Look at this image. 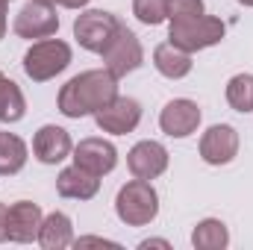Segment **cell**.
Returning a JSON list of instances; mask_svg holds the SVG:
<instances>
[{
    "label": "cell",
    "mask_w": 253,
    "mask_h": 250,
    "mask_svg": "<svg viewBox=\"0 0 253 250\" xmlns=\"http://www.w3.org/2000/svg\"><path fill=\"white\" fill-rule=\"evenodd\" d=\"M239 156V132L230 124H215L200 135V159L206 165H230Z\"/></svg>",
    "instance_id": "cell-11"
},
{
    "label": "cell",
    "mask_w": 253,
    "mask_h": 250,
    "mask_svg": "<svg viewBox=\"0 0 253 250\" xmlns=\"http://www.w3.org/2000/svg\"><path fill=\"white\" fill-rule=\"evenodd\" d=\"M206 15V6L203 0H168V21H191V18H200Z\"/></svg>",
    "instance_id": "cell-23"
},
{
    "label": "cell",
    "mask_w": 253,
    "mask_h": 250,
    "mask_svg": "<svg viewBox=\"0 0 253 250\" xmlns=\"http://www.w3.org/2000/svg\"><path fill=\"white\" fill-rule=\"evenodd\" d=\"M74 165H80L83 171L94 174V177H106L115 171L118 165V150L112 141L106 138H83L77 147H74Z\"/></svg>",
    "instance_id": "cell-9"
},
{
    "label": "cell",
    "mask_w": 253,
    "mask_h": 250,
    "mask_svg": "<svg viewBox=\"0 0 253 250\" xmlns=\"http://www.w3.org/2000/svg\"><path fill=\"white\" fill-rule=\"evenodd\" d=\"M50 3H53V0H50Z\"/></svg>",
    "instance_id": "cell-31"
},
{
    "label": "cell",
    "mask_w": 253,
    "mask_h": 250,
    "mask_svg": "<svg viewBox=\"0 0 253 250\" xmlns=\"http://www.w3.org/2000/svg\"><path fill=\"white\" fill-rule=\"evenodd\" d=\"M153 68L165 77V80H183L191 74V53L180 50L177 44L165 42L153 50Z\"/></svg>",
    "instance_id": "cell-17"
},
{
    "label": "cell",
    "mask_w": 253,
    "mask_h": 250,
    "mask_svg": "<svg viewBox=\"0 0 253 250\" xmlns=\"http://www.w3.org/2000/svg\"><path fill=\"white\" fill-rule=\"evenodd\" d=\"M168 150H165V144H159V141H153V138H144V141H138V144H132L129 147V153H126V168H129V174L132 177H138V180H156V177H162L165 171H168Z\"/></svg>",
    "instance_id": "cell-8"
},
{
    "label": "cell",
    "mask_w": 253,
    "mask_h": 250,
    "mask_svg": "<svg viewBox=\"0 0 253 250\" xmlns=\"http://www.w3.org/2000/svg\"><path fill=\"white\" fill-rule=\"evenodd\" d=\"M132 15L141 24L156 27V24L168 21V0H132Z\"/></svg>",
    "instance_id": "cell-22"
},
{
    "label": "cell",
    "mask_w": 253,
    "mask_h": 250,
    "mask_svg": "<svg viewBox=\"0 0 253 250\" xmlns=\"http://www.w3.org/2000/svg\"><path fill=\"white\" fill-rule=\"evenodd\" d=\"M27 112L24 91L15 80L0 77V124H18Z\"/></svg>",
    "instance_id": "cell-20"
},
{
    "label": "cell",
    "mask_w": 253,
    "mask_h": 250,
    "mask_svg": "<svg viewBox=\"0 0 253 250\" xmlns=\"http://www.w3.org/2000/svg\"><path fill=\"white\" fill-rule=\"evenodd\" d=\"M191 245L197 250H224L230 245V230L218 218H203L191 230Z\"/></svg>",
    "instance_id": "cell-19"
},
{
    "label": "cell",
    "mask_w": 253,
    "mask_h": 250,
    "mask_svg": "<svg viewBox=\"0 0 253 250\" xmlns=\"http://www.w3.org/2000/svg\"><path fill=\"white\" fill-rule=\"evenodd\" d=\"M15 36L18 39H50L56 36L59 30V15H56V6L50 0H30L18 15H15V24H12Z\"/></svg>",
    "instance_id": "cell-7"
},
{
    "label": "cell",
    "mask_w": 253,
    "mask_h": 250,
    "mask_svg": "<svg viewBox=\"0 0 253 250\" xmlns=\"http://www.w3.org/2000/svg\"><path fill=\"white\" fill-rule=\"evenodd\" d=\"M74 245H77V248H85V245H115V242H109V239H97V236H85V239H77Z\"/></svg>",
    "instance_id": "cell-24"
},
{
    "label": "cell",
    "mask_w": 253,
    "mask_h": 250,
    "mask_svg": "<svg viewBox=\"0 0 253 250\" xmlns=\"http://www.w3.org/2000/svg\"><path fill=\"white\" fill-rule=\"evenodd\" d=\"M42 206L33 203V200H18L9 206V218H6V236L9 242L15 245H30L39 239V230H42Z\"/></svg>",
    "instance_id": "cell-13"
},
{
    "label": "cell",
    "mask_w": 253,
    "mask_h": 250,
    "mask_svg": "<svg viewBox=\"0 0 253 250\" xmlns=\"http://www.w3.org/2000/svg\"><path fill=\"white\" fill-rule=\"evenodd\" d=\"M33 153L42 165H59L74 153V141L68 135V129L56 124H44L36 135H33Z\"/></svg>",
    "instance_id": "cell-14"
},
{
    "label": "cell",
    "mask_w": 253,
    "mask_h": 250,
    "mask_svg": "<svg viewBox=\"0 0 253 250\" xmlns=\"http://www.w3.org/2000/svg\"><path fill=\"white\" fill-rule=\"evenodd\" d=\"M138 248H141V250H147V248H168V242H165V239H150V242H141Z\"/></svg>",
    "instance_id": "cell-28"
},
{
    "label": "cell",
    "mask_w": 253,
    "mask_h": 250,
    "mask_svg": "<svg viewBox=\"0 0 253 250\" xmlns=\"http://www.w3.org/2000/svg\"><path fill=\"white\" fill-rule=\"evenodd\" d=\"M138 121H141V103L135 97H121V94L94 115V124L109 135H126L138 126Z\"/></svg>",
    "instance_id": "cell-10"
},
{
    "label": "cell",
    "mask_w": 253,
    "mask_h": 250,
    "mask_svg": "<svg viewBox=\"0 0 253 250\" xmlns=\"http://www.w3.org/2000/svg\"><path fill=\"white\" fill-rule=\"evenodd\" d=\"M9 0H0V39L6 36V24H9Z\"/></svg>",
    "instance_id": "cell-26"
},
{
    "label": "cell",
    "mask_w": 253,
    "mask_h": 250,
    "mask_svg": "<svg viewBox=\"0 0 253 250\" xmlns=\"http://www.w3.org/2000/svg\"><path fill=\"white\" fill-rule=\"evenodd\" d=\"M39 245L44 250H62L74 245V224L65 212H50L42 218V230H39Z\"/></svg>",
    "instance_id": "cell-16"
},
{
    "label": "cell",
    "mask_w": 253,
    "mask_h": 250,
    "mask_svg": "<svg viewBox=\"0 0 253 250\" xmlns=\"http://www.w3.org/2000/svg\"><path fill=\"white\" fill-rule=\"evenodd\" d=\"M239 3H242V6H251V9H253V0H239Z\"/></svg>",
    "instance_id": "cell-29"
},
{
    "label": "cell",
    "mask_w": 253,
    "mask_h": 250,
    "mask_svg": "<svg viewBox=\"0 0 253 250\" xmlns=\"http://www.w3.org/2000/svg\"><path fill=\"white\" fill-rule=\"evenodd\" d=\"M6 218H9V206L0 200V242H6L9 236H6Z\"/></svg>",
    "instance_id": "cell-25"
},
{
    "label": "cell",
    "mask_w": 253,
    "mask_h": 250,
    "mask_svg": "<svg viewBox=\"0 0 253 250\" xmlns=\"http://www.w3.org/2000/svg\"><path fill=\"white\" fill-rule=\"evenodd\" d=\"M224 36H227L224 21L212 18V15H200V18H191V21H174L171 30H168V42L177 44L186 53L206 50V47L218 44Z\"/></svg>",
    "instance_id": "cell-4"
},
{
    "label": "cell",
    "mask_w": 253,
    "mask_h": 250,
    "mask_svg": "<svg viewBox=\"0 0 253 250\" xmlns=\"http://www.w3.org/2000/svg\"><path fill=\"white\" fill-rule=\"evenodd\" d=\"M224 94H227V103L236 112H242V115L253 112V74H236V77H230Z\"/></svg>",
    "instance_id": "cell-21"
},
{
    "label": "cell",
    "mask_w": 253,
    "mask_h": 250,
    "mask_svg": "<svg viewBox=\"0 0 253 250\" xmlns=\"http://www.w3.org/2000/svg\"><path fill=\"white\" fill-rule=\"evenodd\" d=\"M53 3L62 9H85L88 6V0H53Z\"/></svg>",
    "instance_id": "cell-27"
},
{
    "label": "cell",
    "mask_w": 253,
    "mask_h": 250,
    "mask_svg": "<svg viewBox=\"0 0 253 250\" xmlns=\"http://www.w3.org/2000/svg\"><path fill=\"white\" fill-rule=\"evenodd\" d=\"M200 118H203V112H200V106L194 100H189V97H174L159 112V126L171 138H186L191 132H197Z\"/></svg>",
    "instance_id": "cell-12"
},
{
    "label": "cell",
    "mask_w": 253,
    "mask_h": 250,
    "mask_svg": "<svg viewBox=\"0 0 253 250\" xmlns=\"http://www.w3.org/2000/svg\"><path fill=\"white\" fill-rule=\"evenodd\" d=\"M115 215L124 221L126 227H147L159 215V194L150 180L132 177L126 186L118 188L115 197Z\"/></svg>",
    "instance_id": "cell-2"
},
{
    "label": "cell",
    "mask_w": 253,
    "mask_h": 250,
    "mask_svg": "<svg viewBox=\"0 0 253 250\" xmlns=\"http://www.w3.org/2000/svg\"><path fill=\"white\" fill-rule=\"evenodd\" d=\"M0 77H3V74H0Z\"/></svg>",
    "instance_id": "cell-30"
},
{
    "label": "cell",
    "mask_w": 253,
    "mask_h": 250,
    "mask_svg": "<svg viewBox=\"0 0 253 250\" xmlns=\"http://www.w3.org/2000/svg\"><path fill=\"white\" fill-rule=\"evenodd\" d=\"M27 165V141L15 132H0V177H15Z\"/></svg>",
    "instance_id": "cell-18"
},
{
    "label": "cell",
    "mask_w": 253,
    "mask_h": 250,
    "mask_svg": "<svg viewBox=\"0 0 253 250\" xmlns=\"http://www.w3.org/2000/svg\"><path fill=\"white\" fill-rule=\"evenodd\" d=\"M115 97H118V77L106 68H94V71H83L65 83L59 88L56 106L65 118L80 121L85 115H97Z\"/></svg>",
    "instance_id": "cell-1"
},
{
    "label": "cell",
    "mask_w": 253,
    "mask_h": 250,
    "mask_svg": "<svg viewBox=\"0 0 253 250\" xmlns=\"http://www.w3.org/2000/svg\"><path fill=\"white\" fill-rule=\"evenodd\" d=\"M56 191L68 197V200H91L97 191H100V177L83 171L80 165H71L62 168L59 177H56Z\"/></svg>",
    "instance_id": "cell-15"
},
{
    "label": "cell",
    "mask_w": 253,
    "mask_h": 250,
    "mask_svg": "<svg viewBox=\"0 0 253 250\" xmlns=\"http://www.w3.org/2000/svg\"><path fill=\"white\" fill-rule=\"evenodd\" d=\"M103 56V68L112 71L118 80L138 71L144 65V47L138 42V36L126 27V24H118V30L112 33V39L106 42V47L100 50Z\"/></svg>",
    "instance_id": "cell-5"
},
{
    "label": "cell",
    "mask_w": 253,
    "mask_h": 250,
    "mask_svg": "<svg viewBox=\"0 0 253 250\" xmlns=\"http://www.w3.org/2000/svg\"><path fill=\"white\" fill-rule=\"evenodd\" d=\"M24 74L33 83H47L53 77H59L65 68L71 65V44L62 39H39L33 42V47L24 53Z\"/></svg>",
    "instance_id": "cell-3"
},
{
    "label": "cell",
    "mask_w": 253,
    "mask_h": 250,
    "mask_svg": "<svg viewBox=\"0 0 253 250\" xmlns=\"http://www.w3.org/2000/svg\"><path fill=\"white\" fill-rule=\"evenodd\" d=\"M118 18L106 9H85L77 15L74 21V39L80 42L83 50H91V53H100L106 47V42L112 39V33L118 30Z\"/></svg>",
    "instance_id": "cell-6"
}]
</instances>
